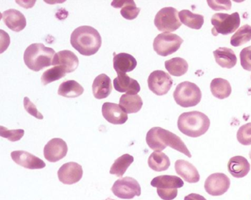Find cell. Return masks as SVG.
Wrapping results in <instances>:
<instances>
[{
    "mask_svg": "<svg viewBox=\"0 0 251 200\" xmlns=\"http://www.w3.org/2000/svg\"><path fill=\"white\" fill-rule=\"evenodd\" d=\"M114 195L123 200H131L141 195V186L134 178L126 176L117 179L111 188Z\"/></svg>",
    "mask_w": 251,
    "mask_h": 200,
    "instance_id": "9",
    "label": "cell"
},
{
    "mask_svg": "<svg viewBox=\"0 0 251 200\" xmlns=\"http://www.w3.org/2000/svg\"><path fill=\"white\" fill-rule=\"evenodd\" d=\"M236 137L239 143L242 145H251V123L241 126L238 130Z\"/></svg>",
    "mask_w": 251,
    "mask_h": 200,
    "instance_id": "35",
    "label": "cell"
},
{
    "mask_svg": "<svg viewBox=\"0 0 251 200\" xmlns=\"http://www.w3.org/2000/svg\"><path fill=\"white\" fill-rule=\"evenodd\" d=\"M148 87L158 96L166 95L171 89L173 81L171 76L162 70H155L148 79Z\"/></svg>",
    "mask_w": 251,
    "mask_h": 200,
    "instance_id": "10",
    "label": "cell"
},
{
    "mask_svg": "<svg viewBox=\"0 0 251 200\" xmlns=\"http://www.w3.org/2000/svg\"><path fill=\"white\" fill-rule=\"evenodd\" d=\"M148 166L155 171H164L170 168V160L164 153L154 151L148 159Z\"/></svg>",
    "mask_w": 251,
    "mask_h": 200,
    "instance_id": "30",
    "label": "cell"
},
{
    "mask_svg": "<svg viewBox=\"0 0 251 200\" xmlns=\"http://www.w3.org/2000/svg\"><path fill=\"white\" fill-rule=\"evenodd\" d=\"M11 158L19 166L27 169H42L46 164L42 159L25 151H14L11 154Z\"/></svg>",
    "mask_w": 251,
    "mask_h": 200,
    "instance_id": "15",
    "label": "cell"
},
{
    "mask_svg": "<svg viewBox=\"0 0 251 200\" xmlns=\"http://www.w3.org/2000/svg\"><path fill=\"white\" fill-rule=\"evenodd\" d=\"M183 42V39L177 35L163 33L154 39L153 49L158 55L168 57L177 52Z\"/></svg>",
    "mask_w": 251,
    "mask_h": 200,
    "instance_id": "8",
    "label": "cell"
},
{
    "mask_svg": "<svg viewBox=\"0 0 251 200\" xmlns=\"http://www.w3.org/2000/svg\"><path fill=\"white\" fill-rule=\"evenodd\" d=\"M111 5L115 8H121L120 14L126 20H135L140 13L141 8H137L133 0L113 1Z\"/></svg>",
    "mask_w": 251,
    "mask_h": 200,
    "instance_id": "25",
    "label": "cell"
},
{
    "mask_svg": "<svg viewBox=\"0 0 251 200\" xmlns=\"http://www.w3.org/2000/svg\"><path fill=\"white\" fill-rule=\"evenodd\" d=\"M114 68L117 73H127L133 71L136 66L137 61L133 56L122 53L114 54Z\"/></svg>",
    "mask_w": 251,
    "mask_h": 200,
    "instance_id": "22",
    "label": "cell"
},
{
    "mask_svg": "<svg viewBox=\"0 0 251 200\" xmlns=\"http://www.w3.org/2000/svg\"><path fill=\"white\" fill-rule=\"evenodd\" d=\"M154 24L159 31L164 33L176 31L182 26L177 9L172 7L160 10L155 15Z\"/></svg>",
    "mask_w": 251,
    "mask_h": 200,
    "instance_id": "7",
    "label": "cell"
},
{
    "mask_svg": "<svg viewBox=\"0 0 251 200\" xmlns=\"http://www.w3.org/2000/svg\"><path fill=\"white\" fill-rule=\"evenodd\" d=\"M68 146L67 143L61 138L50 140L44 148L45 159L50 163L59 161L67 156Z\"/></svg>",
    "mask_w": 251,
    "mask_h": 200,
    "instance_id": "12",
    "label": "cell"
},
{
    "mask_svg": "<svg viewBox=\"0 0 251 200\" xmlns=\"http://www.w3.org/2000/svg\"><path fill=\"white\" fill-rule=\"evenodd\" d=\"M208 6L214 11H220V10H230L231 8V1L230 0H216L207 1Z\"/></svg>",
    "mask_w": 251,
    "mask_h": 200,
    "instance_id": "38",
    "label": "cell"
},
{
    "mask_svg": "<svg viewBox=\"0 0 251 200\" xmlns=\"http://www.w3.org/2000/svg\"><path fill=\"white\" fill-rule=\"evenodd\" d=\"M83 168L78 163L70 162L63 165L58 171L59 180L65 185L77 183L83 176Z\"/></svg>",
    "mask_w": 251,
    "mask_h": 200,
    "instance_id": "13",
    "label": "cell"
},
{
    "mask_svg": "<svg viewBox=\"0 0 251 200\" xmlns=\"http://www.w3.org/2000/svg\"><path fill=\"white\" fill-rule=\"evenodd\" d=\"M210 120L201 112L182 113L177 120V127L183 135L191 138L203 135L209 129Z\"/></svg>",
    "mask_w": 251,
    "mask_h": 200,
    "instance_id": "3",
    "label": "cell"
},
{
    "mask_svg": "<svg viewBox=\"0 0 251 200\" xmlns=\"http://www.w3.org/2000/svg\"><path fill=\"white\" fill-rule=\"evenodd\" d=\"M178 17L182 24L195 30H200L204 24L203 16L193 14L189 10H182Z\"/></svg>",
    "mask_w": 251,
    "mask_h": 200,
    "instance_id": "29",
    "label": "cell"
},
{
    "mask_svg": "<svg viewBox=\"0 0 251 200\" xmlns=\"http://www.w3.org/2000/svg\"><path fill=\"white\" fill-rule=\"evenodd\" d=\"M84 92L83 86L74 80L63 82L58 88V94L68 98H75L80 96Z\"/></svg>",
    "mask_w": 251,
    "mask_h": 200,
    "instance_id": "28",
    "label": "cell"
},
{
    "mask_svg": "<svg viewBox=\"0 0 251 200\" xmlns=\"http://www.w3.org/2000/svg\"><path fill=\"white\" fill-rule=\"evenodd\" d=\"M114 87L117 92H126L130 95H137L141 89L139 82L126 73H117V77L114 80Z\"/></svg>",
    "mask_w": 251,
    "mask_h": 200,
    "instance_id": "18",
    "label": "cell"
},
{
    "mask_svg": "<svg viewBox=\"0 0 251 200\" xmlns=\"http://www.w3.org/2000/svg\"><path fill=\"white\" fill-rule=\"evenodd\" d=\"M230 180L223 173H214L208 176L204 185L205 191L214 197L223 195L228 191Z\"/></svg>",
    "mask_w": 251,
    "mask_h": 200,
    "instance_id": "11",
    "label": "cell"
},
{
    "mask_svg": "<svg viewBox=\"0 0 251 200\" xmlns=\"http://www.w3.org/2000/svg\"><path fill=\"white\" fill-rule=\"evenodd\" d=\"M164 64L168 73L176 77H180L186 74L189 68L187 61L180 57H176L166 61Z\"/></svg>",
    "mask_w": 251,
    "mask_h": 200,
    "instance_id": "31",
    "label": "cell"
},
{
    "mask_svg": "<svg viewBox=\"0 0 251 200\" xmlns=\"http://www.w3.org/2000/svg\"><path fill=\"white\" fill-rule=\"evenodd\" d=\"M24 107L27 113L31 114L33 117L39 119V120H42L44 118V116L42 115V113L38 111L36 105L27 97L24 98Z\"/></svg>",
    "mask_w": 251,
    "mask_h": 200,
    "instance_id": "39",
    "label": "cell"
},
{
    "mask_svg": "<svg viewBox=\"0 0 251 200\" xmlns=\"http://www.w3.org/2000/svg\"><path fill=\"white\" fill-rule=\"evenodd\" d=\"M120 105L126 113L133 114L140 111L143 106V101L139 95L125 94L120 98Z\"/></svg>",
    "mask_w": 251,
    "mask_h": 200,
    "instance_id": "26",
    "label": "cell"
},
{
    "mask_svg": "<svg viewBox=\"0 0 251 200\" xmlns=\"http://www.w3.org/2000/svg\"><path fill=\"white\" fill-rule=\"evenodd\" d=\"M52 65L60 66L67 73H73L78 67L79 59L72 51H60L54 57Z\"/></svg>",
    "mask_w": 251,
    "mask_h": 200,
    "instance_id": "16",
    "label": "cell"
},
{
    "mask_svg": "<svg viewBox=\"0 0 251 200\" xmlns=\"http://www.w3.org/2000/svg\"><path fill=\"white\" fill-rule=\"evenodd\" d=\"M176 173L189 183H196L200 181L198 169L192 163L184 160H177L175 163Z\"/></svg>",
    "mask_w": 251,
    "mask_h": 200,
    "instance_id": "19",
    "label": "cell"
},
{
    "mask_svg": "<svg viewBox=\"0 0 251 200\" xmlns=\"http://www.w3.org/2000/svg\"><path fill=\"white\" fill-rule=\"evenodd\" d=\"M72 46L81 55L90 57L95 55L102 45V38L99 32L91 26H80L72 33Z\"/></svg>",
    "mask_w": 251,
    "mask_h": 200,
    "instance_id": "1",
    "label": "cell"
},
{
    "mask_svg": "<svg viewBox=\"0 0 251 200\" xmlns=\"http://www.w3.org/2000/svg\"><path fill=\"white\" fill-rule=\"evenodd\" d=\"M92 92L97 99L108 98L112 92L111 79L105 74H100L97 76L92 85Z\"/></svg>",
    "mask_w": 251,
    "mask_h": 200,
    "instance_id": "20",
    "label": "cell"
},
{
    "mask_svg": "<svg viewBox=\"0 0 251 200\" xmlns=\"http://www.w3.org/2000/svg\"><path fill=\"white\" fill-rule=\"evenodd\" d=\"M146 142L151 149L161 151L167 146L171 147L189 157H192L190 151L184 143L177 135L161 127H153L147 134Z\"/></svg>",
    "mask_w": 251,
    "mask_h": 200,
    "instance_id": "2",
    "label": "cell"
},
{
    "mask_svg": "<svg viewBox=\"0 0 251 200\" xmlns=\"http://www.w3.org/2000/svg\"><path fill=\"white\" fill-rule=\"evenodd\" d=\"M66 74H67V73L62 67H60V66H56V67L46 70L42 75L41 80H42V84L46 86V85H49L52 82L62 79L64 76H66Z\"/></svg>",
    "mask_w": 251,
    "mask_h": 200,
    "instance_id": "34",
    "label": "cell"
},
{
    "mask_svg": "<svg viewBox=\"0 0 251 200\" xmlns=\"http://www.w3.org/2000/svg\"><path fill=\"white\" fill-rule=\"evenodd\" d=\"M157 193L163 200H173L177 197L178 191L177 188L170 190L157 189Z\"/></svg>",
    "mask_w": 251,
    "mask_h": 200,
    "instance_id": "40",
    "label": "cell"
},
{
    "mask_svg": "<svg viewBox=\"0 0 251 200\" xmlns=\"http://www.w3.org/2000/svg\"><path fill=\"white\" fill-rule=\"evenodd\" d=\"M211 24L214 26L211 33L213 36L218 34L229 35L234 33L240 25V17L237 12L232 14L217 13L211 17Z\"/></svg>",
    "mask_w": 251,
    "mask_h": 200,
    "instance_id": "6",
    "label": "cell"
},
{
    "mask_svg": "<svg viewBox=\"0 0 251 200\" xmlns=\"http://www.w3.org/2000/svg\"><path fill=\"white\" fill-rule=\"evenodd\" d=\"M184 200H206V199L200 194H190L185 197Z\"/></svg>",
    "mask_w": 251,
    "mask_h": 200,
    "instance_id": "41",
    "label": "cell"
},
{
    "mask_svg": "<svg viewBox=\"0 0 251 200\" xmlns=\"http://www.w3.org/2000/svg\"><path fill=\"white\" fill-rule=\"evenodd\" d=\"M240 62L242 68L251 71V46L242 50L240 53Z\"/></svg>",
    "mask_w": 251,
    "mask_h": 200,
    "instance_id": "37",
    "label": "cell"
},
{
    "mask_svg": "<svg viewBox=\"0 0 251 200\" xmlns=\"http://www.w3.org/2000/svg\"><path fill=\"white\" fill-rule=\"evenodd\" d=\"M249 156H250V158L251 159V152H250Z\"/></svg>",
    "mask_w": 251,
    "mask_h": 200,
    "instance_id": "42",
    "label": "cell"
},
{
    "mask_svg": "<svg viewBox=\"0 0 251 200\" xmlns=\"http://www.w3.org/2000/svg\"><path fill=\"white\" fill-rule=\"evenodd\" d=\"M216 62L223 68L231 69L237 62V58L233 50L227 48H220L213 52Z\"/></svg>",
    "mask_w": 251,
    "mask_h": 200,
    "instance_id": "23",
    "label": "cell"
},
{
    "mask_svg": "<svg viewBox=\"0 0 251 200\" xmlns=\"http://www.w3.org/2000/svg\"><path fill=\"white\" fill-rule=\"evenodd\" d=\"M184 182L178 176L172 175H161L153 178L151 181V185L157 189L170 190L180 188Z\"/></svg>",
    "mask_w": 251,
    "mask_h": 200,
    "instance_id": "24",
    "label": "cell"
},
{
    "mask_svg": "<svg viewBox=\"0 0 251 200\" xmlns=\"http://www.w3.org/2000/svg\"><path fill=\"white\" fill-rule=\"evenodd\" d=\"M251 40V26L245 25L230 38V45L233 47H239L248 43Z\"/></svg>",
    "mask_w": 251,
    "mask_h": 200,
    "instance_id": "33",
    "label": "cell"
},
{
    "mask_svg": "<svg viewBox=\"0 0 251 200\" xmlns=\"http://www.w3.org/2000/svg\"><path fill=\"white\" fill-rule=\"evenodd\" d=\"M25 131L23 129H15L9 130L4 126H0V135L2 138H7L11 142L19 141L24 136Z\"/></svg>",
    "mask_w": 251,
    "mask_h": 200,
    "instance_id": "36",
    "label": "cell"
},
{
    "mask_svg": "<svg viewBox=\"0 0 251 200\" xmlns=\"http://www.w3.org/2000/svg\"><path fill=\"white\" fill-rule=\"evenodd\" d=\"M229 173L235 178H243L248 175L251 170V164L245 157L235 156L231 157L227 163Z\"/></svg>",
    "mask_w": 251,
    "mask_h": 200,
    "instance_id": "21",
    "label": "cell"
},
{
    "mask_svg": "<svg viewBox=\"0 0 251 200\" xmlns=\"http://www.w3.org/2000/svg\"><path fill=\"white\" fill-rule=\"evenodd\" d=\"M55 51L42 43H34L27 47L24 54V61L30 70L39 72L52 65Z\"/></svg>",
    "mask_w": 251,
    "mask_h": 200,
    "instance_id": "4",
    "label": "cell"
},
{
    "mask_svg": "<svg viewBox=\"0 0 251 200\" xmlns=\"http://www.w3.org/2000/svg\"><path fill=\"white\" fill-rule=\"evenodd\" d=\"M176 104L180 107H195L201 102L202 92L198 85L192 82H184L179 84L173 92Z\"/></svg>",
    "mask_w": 251,
    "mask_h": 200,
    "instance_id": "5",
    "label": "cell"
},
{
    "mask_svg": "<svg viewBox=\"0 0 251 200\" xmlns=\"http://www.w3.org/2000/svg\"><path fill=\"white\" fill-rule=\"evenodd\" d=\"M210 89L213 96L221 100L228 98L232 92L231 86L228 81L220 78L211 81Z\"/></svg>",
    "mask_w": 251,
    "mask_h": 200,
    "instance_id": "27",
    "label": "cell"
},
{
    "mask_svg": "<svg viewBox=\"0 0 251 200\" xmlns=\"http://www.w3.org/2000/svg\"><path fill=\"white\" fill-rule=\"evenodd\" d=\"M2 19L5 26L14 32H20L27 26L25 17L20 11L9 9L2 14Z\"/></svg>",
    "mask_w": 251,
    "mask_h": 200,
    "instance_id": "17",
    "label": "cell"
},
{
    "mask_svg": "<svg viewBox=\"0 0 251 200\" xmlns=\"http://www.w3.org/2000/svg\"><path fill=\"white\" fill-rule=\"evenodd\" d=\"M104 118L114 125H123L127 121V113L118 104L114 103H104L102 107Z\"/></svg>",
    "mask_w": 251,
    "mask_h": 200,
    "instance_id": "14",
    "label": "cell"
},
{
    "mask_svg": "<svg viewBox=\"0 0 251 200\" xmlns=\"http://www.w3.org/2000/svg\"><path fill=\"white\" fill-rule=\"evenodd\" d=\"M133 160L134 158L133 156L127 154H123L114 161V164L111 166L110 169V173L120 177L123 176L130 165L133 163Z\"/></svg>",
    "mask_w": 251,
    "mask_h": 200,
    "instance_id": "32",
    "label": "cell"
}]
</instances>
